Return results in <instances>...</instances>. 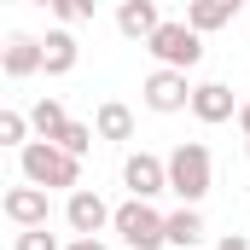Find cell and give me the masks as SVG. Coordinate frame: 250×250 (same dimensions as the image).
I'll return each instance as SVG.
<instances>
[{
  "mask_svg": "<svg viewBox=\"0 0 250 250\" xmlns=\"http://www.w3.org/2000/svg\"><path fill=\"white\" fill-rule=\"evenodd\" d=\"M192 117H198V123H233V117H239V99H233V87H227V82H198V87H192Z\"/></svg>",
  "mask_w": 250,
  "mask_h": 250,
  "instance_id": "cell-10",
  "label": "cell"
},
{
  "mask_svg": "<svg viewBox=\"0 0 250 250\" xmlns=\"http://www.w3.org/2000/svg\"><path fill=\"white\" fill-rule=\"evenodd\" d=\"M0 70H6L12 82H29L35 70H47L41 35H23V29H12V35H6V47H0Z\"/></svg>",
  "mask_w": 250,
  "mask_h": 250,
  "instance_id": "cell-9",
  "label": "cell"
},
{
  "mask_svg": "<svg viewBox=\"0 0 250 250\" xmlns=\"http://www.w3.org/2000/svg\"><path fill=\"white\" fill-rule=\"evenodd\" d=\"M209 187H215L209 146H204V140H181V146L169 151V192H175L181 204H204Z\"/></svg>",
  "mask_w": 250,
  "mask_h": 250,
  "instance_id": "cell-2",
  "label": "cell"
},
{
  "mask_svg": "<svg viewBox=\"0 0 250 250\" xmlns=\"http://www.w3.org/2000/svg\"><path fill=\"white\" fill-rule=\"evenodd\" d=\"M140 99L157 111V117H175V111H192V82L187 70H169V64H157L146 82H140Z\"/></svg>",
  "mask_w": 250,
  "mask_h": 250,
  "instance_id": "cell-5",
  "label": "cell"
},
{
  "mask_svg": "<svg viewBox=\"0 0 250 250\" xmlns=\"http://www.w3.org/2000/svg\"><path fill=\"white\" fill-rule=\"evenodd\" d=\"M41 53H47V76H70L76 59H82V47H76L70 29H47V35H41Z\"/></svg>",
  "mask_w": 250,
  "mask_h": 250,
  "instance_id": "cell-13",
  "label": "cell"
},
{
  "mask_svg": "<svg viewBox=\"0 0 250 250\" xmlns=\"http://www.w3.org/2000/svg\"><path fill=\"white\" fill-rule=\"evenodd\" d=\"M64 221H70V233H82V239H87V233H105V227L117 221V209H111L93 187H76L70 198H64Z\"/></svg>",
  "mask_w": 250,
  "mask_h": 250,
  "instance_id": "cell-7",
  "label": "cell"
},
{
  "mask_svg": "<svg viewBox=\"0 0 250 250\" xmlns=\"http://www.w3.org/2000/svg\"><path fill=\"white\" fill-rule=\"evenodd\" d=\"M111 233H117L128 250H163L169 245V215L151 209V198H128V204H117Z\"/></svg>",
  "mask_w": 250,
  "mask_h": 250,
  "instance_id": "cell-3",
  "label": "cell"
},
{
  "mask_svg": "<svg viewBox=\"0 0 250 250\" xmlns=\"http://www.w3.org/2000/svg\"><path fill=\"white\" fill-rule=\"evenodd\" d=\"M146 53L157 64H169V70H198V64H204V35L192 29L187 18H163L157 35L146 41Z\"/></svg>",
  "mask_w": 250,
  "mask_h": 250,
  "instance_id": "cell-4",
  "label": "cell"
},
{
  "mask_svg": "<svg viewBox=\"0 0 250 250\" xmlns=\"http://www.w3.org/2000/svg\"><path fill=\"white\" fill-rule=\"evenodd\" d=\"M29 123H35L41 140H59L64 128H70V111H64V99H35L29 105Z\"/></svg>",
  "mask_w": 250,
  "mask_h": 250,
  "instance_id": "cell-16",
  "label": "cell"
},
{
  "mask_svg": "<svg viewBox=\"0 0 250 250\" xmlns=\"http://www.w3.org/2000/svg\"><path fill=\"white\" fill-rule=\"evenodd\" d=\"M215 250H250V239H245V233H221V239H215Z\"/></svg>",
  "mask_w": 250,
  "mask_h": 250,
  "instance_id": "cell-22",
  "label": "cell"
},
{
  "mask_svg": "<svg viewBox=\"0 0 250 250\" xmlns=\"http://www.w3.org/2000/svg\"><path fill=\"white\" fill-rule=\"evenodd\" d=\"M29 117H23V111H0V146H12V151H23V146H29Z\"/></svg>",
  "mask_w": 250,
  "mask_h": 250,
  "instance_id": "cell-17",
  "label": "cell"
},
{
  "mask_svg": "<svg viewBox=\"0 0 250 250\" xmlns=\"http://www.w3.org/2000/svg\"><path fill=\"white\" fill-rule=\"evenodd\" d=\"M169 245H175V250L204 245V215H198V204H181V209H169Z\"/></svg>",
  "mask_w": 250,
  "mask_h": 250,
  "instance_id": "cell-14",
  "label": "cell"
},
{
  "mask_svg": "<svg viewBox=\"0 0 250 250\" xmlns=\"http://www.w3.org/2000/svg\"><path fill=\"white\" fill-rule=\"evenodd\" d=\"M239 12H245V0H187V23L198 29V35H215V29H227Z\"/></svg>",
  "mask_w": 250,
  "mask_h": 250,
  "instance_id": "cell-12",
  "label": "cell"
},
{
  "mask_svg": "<svg viewBox=\"0 0 250 250\" xmlns=\"http://www.w3.org/2000/svg\"><path fill=\"white\" fill-rule=\"evenodd\" d=\"M29 6H41V12H53V6H59V0H29Z\"/></svg>",
  "mask_w": 250,
  "mask_h": 250,
  "instance_id": "cell-24",
  "label": "cell"
},
{
  "mask_svg": "<svg viewBox=\"0 0 250 250\" xmlns=\"http://www.w3.org/2000/svg\"><path fill=\"white\" fill-rule=\"evenodd\" d=\"M18 169H23V181H35L47 192H76L82 187V157H70L59 140H29L18 151Z\"/></svg>",
  "mask_w": 250,
  "mask_h": 250,
  "instance_id": "cell-1",
  "label": "cell"
},
{
  "mask_svg": "<svg viewBox=\"0 0 250 250\" xmlns=\"http://www.w3.org/2000/svg\"><path fill=\"white\" fill-rule=\"evenodd\" d=\"M157 23H163L157 0H117V29H123L128 41H151Z\"/></svg>",
  "mask_w": 250,
  "mask_h": 250,
  "instance_id": "cell-11",
  "label": "cell"
},
{
  "mask_svg": "<svg viewBox=\"0 0 250 250\" xmlns=\"http://www.w3.org/2000/svg\"><path fill=\"white\" fill-rule=\"evenodd\" d=\"M12 250H64V245L47 233V227H18V245Z\"/></svg>",
  "mask_w": 250,
  "mask_h": 250,
  "instance_id": "cell-20",
  "label": "cell"
},
{
  "mask_svg": "<svg viewBox=\"0 0 250 250\" xmlns=\"http://www.w3.org/2000/svg\"><path fill=\"white\" fill-rule=\"evenodd\" d=\"M239 128H245V140H250V99L239 105Z\"/></svg>",
  "mask_w": 250,
  "mask_h": 250,
  "instance_id": "cell-23",
  "label": "cell"
},
{
  "mask_svg": "<svg viewBox=\"0 0 250 250\" xmlns=\"http://www.w3.org/2000/svg\"><path fill=\"white\" fill-rule=\"evenodd\" d=\"M245 157H250V140H245Z\"/></svg>",
  "mask_w": 250,
  "mask_h": 250,
  "instance_id": "cell-25",
  "label": "cell"
},
{
  "mask_svg": "<svg viewBox=\"0 0 250 250\" xmlns=\"http://www.w3.org/2000/svg\"><path fill=\"white\" fill-rule=\"evenodd\" d=\"M0 209H6V221H12V227H47V215H53V204H47V187H35V181L12 187L6 198H0Z\"/></svg>",
  "mask_w": 250,
  "mask_h": 250,
  "instance_id": "cell-8",
  "label": "cell"
},
{
  "mask_svg": "<svg viewBox=\"0 0 250 250\" xmlns=\"http://www.w3.org/2000/svg\"><path fill=\"white\" fill-rule=\"evenodd\" d=\"M64 250H111V245H105V239H99V233H87V239H82V233H76V239H70V245H64Z\"/></svg>",
  "mask_w": 250,
  "mask_h": 250,
  "instance_id": "cell-21",
  "label": "cell"
},
{
  "mask_svg": "<svg viewBox=\"0 0 250 250\" xmlns=\"http://www.w3.org/2000/svg\"><path fill=\"white\" fill-rule=\"evenodd\" d=\"M93 128H99V140H134V111L123 99H105L93 111Z\"/></svg>",
  "mask_w": 250,
  "mask_h": 250,
  "instance_id": "cell-15",
  "label": "cell"
},
{
  "mask_svg": "<svg viewBox=\"0 0 250 250\" xmlns=\"http://www.w3.org/2000/svg\"><path fill=\"white\" fill-rule=\"evenodd\" d=\"M123 187H128V198H157V192H169V157H157V151H128Z\"/></svg>",
  "mask_w": 250,
  "mask_h": 250,
  "instance_id": "cell-6",
  "label": "cell"
},
{
  "mask_svg": "<svg viewBox=\"0 0 250 250\" xmlns=\"http://www.w3.org/2000/svg\"><path fill=\"white\" fill-rule=\"evenodd\" d=\"M93 140H99V128H93V123H76V117H70V128L59 134V146L70 151V157H87V146H93Z\"/></svg>",
  "mask_w": 250,
  "mask_h": 250,
  "instance_id": "cell-18",
  "label": "cell"
},
{
  "mask_svg": "<svg viewBox=\"0 0 250 250\" xmlns=\"http://www.w3.org/2000/svg\"><path fill=\"white\" fill-rule=\"evenodd\" d=\"M93 6H99V0H59L53 18H59V23H93Z\"/></svg>",
  "mask_w": 250,
  "mask_h": 250,
  "instance_id": "cell-19",
  "label": "cell"
}]
</instances>
